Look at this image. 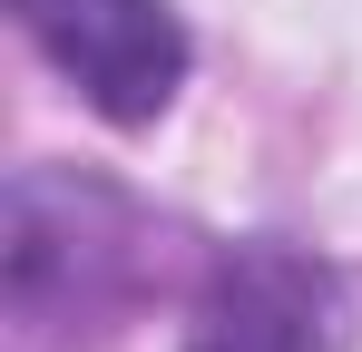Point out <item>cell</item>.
Instances as JSON below:
<instances>
[{"label": "cell", "instance_id": "6da1fadb", "mask_svg": "<svg viewBox=\"0 0 362 352\" xmlns=\"http://www.w3.org/2000/svg\"><path fill=\"white\" fill-rule=\"evenodd\" d=\"M10 10L49 49V69L118 127H147L186 78V30L167 0H10Z\"/></svg>", "mask_w": 362, "mask_h": 352}, {"label": "cell", "instance_id": "7a4b0ae2", "mask_svg": "<svg viewBox=\"0 0 362 352\" xmlns=\"http://www.w3.org/2000/svg\"><path fill=\"white\" fill-rule=\"evenodd\" d=\"M186 352H353V303L323 254L235 245L186 313Z\"/></svg>", "mask_w": 362, "mask_h": 352}]
</instances>
